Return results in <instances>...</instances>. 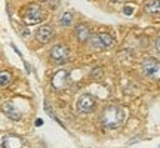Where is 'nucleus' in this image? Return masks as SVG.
Returning <instances> with one entry per match:
<instances>
[{
    "label": "nucleus",
    "instance_id": "nucleus-1",
    "mask_svg": "<svg viewBox=\"0 0 160 148\" xmlns=\"http://www.w3.org/2000/svg\"><path fill=\"white\" fill-rule=\"evenodd\" d=\"M125 121V111L117 105H108L101 113V123L105 129H117Z\"/></svg>",
    "mask_w": 160,
    "mask_h": 148
},
{
    "label": "nucleus",
    "instance_id": "nucleus-2",
    "mask_svg": "<svg viewBox=\"0 0 160 148\" xmlns=\"http://www.w3.org/2000/svg\"><path fill=\"white\" fill-rule=\"evenodd\" d=\"M46 18V13L43 7L37 3H30L22 13V21L25 25H37V24L43 22Z\"/></svg>",
    "mask_w": 160,
    "mask_h": 148
},
{
    "label": "nucleus",
    "instance_id": "nucleus-3",
    "mask_svg": "<svg viewBox=\"0 0 160 148\" xmlns=\"http://www.w3.org/2000/svg\"><path fill=\"white\" fill-rule=\"evenodd\" d=\"M89 43H91L92 49L104 51V49H108V47H111L114 45V39L108 33H97V34H92Z\"/></svg>",
    "mask_w": 160,
    "mask_h": 148
},
{
    "label": "nucleus",
    "instance_id": "nucleus-4",
    "mask_svg": "<svg viewBox=\"0 0 160 148\" xmlns=\"http://www.w3.org/2000/svg\"><path fill=\"white\" fill-rule=\"evenodd\" d=\"M142 73L150 80H160V61L156 58H145L142 61Z\"/></svg>",
    "mask_w": 160,
    "mask_h": 148
},
{
    "label": "nucleus",
    "instance_id": "nucleus-5",
    "mask_svg": "<svg viewBox=\"0 0 160 148\" xmlns=\"http://www.w3.org/2000/svg\"><path fill=\"white\" fill-rule=\"evenodd\" d=\"M49 57L53 62L57 64H65L70 58V47L64 43H57L51 47L49 51Z\"/></svg>",
    "mask_w": 160,
    "mask_h": 148
},
{
    "label": "nucleus",
    "instance_id": "nucleus-6",
    "mask_svg": "<svg viewBox=\"0 0 160 148\" xmlns=\"http://www.w3.org/2000/svg\"><path fill=\"white\" fill-rule=\"evenodd\" d=\"M70 85V73L67 70H58L52 77V86L55 91H64Z\"/></svg>",
    "mask_w": 160,
    "mask_h": 148
},
{
    "label": "nucleus",
    "instance_id": "nucleus-7",
    "mask_svg": "<svg viewBox=\"0 0 160 148\" xmlns=\"http://www.w3.org/2000/svg\"><path fill=\"white\" fill-rule=\"evenodd\" d=\"M95 108V98L89 95V93H85L77 99V111L82 114H89L93 111Z\"/></svg>",
    "mask_w": 160,
    "mask_h": 148
},
{
    "label": "nucleus",
    "instance_id": "nucleus-8",
    "mask_svg": "<svg viewBox=\"0 0 160 148\" xmlns=\"http://www.w3.org/2000/svg\"><path fill=\"white\" fill-rule=\"evenodd\" d=\"M52 39H53V28H52L51 25L45 24V25H42V27L37 28V31H36V40L39 42L40 45H48Z\"/></svg>",
    "mask_w": 160,
    "mask_h": 148
},
{
    "label": "nucleus",
    "instance_id": "nucleus-9",
    "mask_svg": "<svg viewBox=\"0 0 160 148\" xmlns=\"http://www.w3.org/2000/svg\"><path fill=\"white\" fill-rule=\"evenodd\" d=\"M74 36L79 43H88L92 37V31L88 24H77L74 27Z\"/></svg>",
    "mask_w": 160,
    "mask_h": 148
},
{
    "label": "nucleus",
    "instance_id": "nucleus-10",
    "mask_svg": "<svg viewBox=\"0 0 160 148\" xmlns=\"http://www.w3.org/2000/svg\"><path fill=\"white\" fill-rule=\"evenodd\" d=\"M2 111H3V114H5L8 119L13 120V121H19V120L22 119V114H21V111L13 105L12 102H5L3 105H2Z\"/></svg>",
    "mask_w": 160,
    "mask_h": 148
},
{
    "label": "nucleus",
    "instance_id": "nucleus-11",
    "mask_svg": "<svg viewBox=\"0 0 160 148\" xmlns=\"http://www.w3.org/2000/svg\"><path fill=\"white\" fill-rule=\"evenodd\" d=\"M2 148H22V139L17 135H6L2 139Z\"/></svg>",
    "mask_w": 160,
    "mask_h": 148
},
{
    "label": "nucleus",
    "instance_id": "nucleus-12",
    "mask_svg": "<svg viewBox=\"0 0 160 148\" xmlns=\"http://www.w3.org/2000/svg\"><path fill=\"white\" fill-rule=\"evenodd\" d=\"M144 11L150 13V15H159L160 13V0H148L145 6H144Z\"/></svg>",
    "mask_w": 160,
    "mask_h": 148
},
{
    "label": "nucleus",
    "instance_id": "nucleus-13",
    "mask_svg": "<svg viewBox=\"0 0 160 148\" xmlns=\"http://www.w3.org/2000/svg\"><path fill=\"white\" fill-rule=\"evenodd\" d=\"M71 24H73V13L71 12H64L61 15V18H59V25L64 27V28H67Z\"/></svg>",
    "mask_w": 160,
    "mask_h": 148
},
{
    "label": "nucleus",
    "instance_id": "nucleus-14",
    "mask_svg": "<svg viewBox=\"0 0 160 148\" xmlns=\"http://www.w3.org/2000/svg\"><path fill=\"white\" fill-rule=\"evenodd\" d=\"M11 81H12V74L9 71H2L0 73V89L8 87L11 85Z\"/></svg>",
    "mask_w": 160,
    "mask_h": 148
},
{
    "label": "nucleus",
    "instance_id": "nucleus-15",
    "mask_svg": "<svg viewBox=\"0 0 160 148\" xmlns=\"http://www.w3.org/2000/svg\"><path fill=\"white\" fill-rule=\"evenodd\" d=\"M102 73H104L102 68H101V67H97V68H93L91 71V77L93 80H99L101 77H102Z\"/></svg>",
    "mask_w": 160,
    "mask_h": 148
},
{
    "label": "nucleus",
    "instance_id": "nucleus-16",
    "mask_svg": "<svg viewBox=\"0 0 160 148\" xmlns=\"http://www.w3.org/2000/svg\"><path fill=\"white\" fill-rule=\"evenodd\" d=\"M123 13L128 15V17L132 15V13H133V7H132V6H125V7H123Z\"/></svg>",
    "mask_w": 160,
    "mask_h": 148
},
{
    "label": "nucleus",
    "instance_id": "nucleus-17",
    "mask_svg": "<svg viewBox=\"0 0 160 148\" xmlns=\"http://www.w3.org/2000/svg\"><path fill=\"white\" fill-rule=\"evenodd\" d=\"M49 7H51L52 11H55L58 7V0H51V5H49Z\"/></svg>",
    "mask_w": 160,
    "mask_h": 148
},
{
    "label": "nucleus",
    "instance_id": "nucleus-18",
    "mask_svg": "<svg viewBox=\"0 0 160 148\" xmlns=\"http://www.w3.org/2000/svg\"><path fill=\"white\" fill-rule=\"evenodd\" d=\"M156 49H157V51L160 52V37L157 39V42H156Z\"/></svg>",
    "mask_w": 160,
    "mask_h": 148
},
{
    "label": "nucleus",
    "instance_id": "nucleus-19",
    "mask_svg": "<svg viewBox=\"0 0 160 148\" xmlns=\"http://www.w3.org/2000/svg\"><path fill=\"white\" fill-rule=\"evenodd\" d=\"M42 125H43V120H42V119L36 120V126H42Z\"/></svg>",
    "mask_w": 160,
    "mask_h": 148
},
{
    "label": "nucleus",
    "instance_id": "nucleus-20",
    "mask_svg": "<svg viewBox=\"0 0 160 148\" xmlns=\"http://www.w3.org/2000/svg\"><path fill=\"white\" fill-rule=\"evenodd\" d=\"M113 2H117V3H123V2H126V0H113Z\"/></svg>",
    "mask_w": 160,
    "mask_h": 148
},
{
    "label": "nucleus",
    "instance_id": "nucleus-21",
    "mask_svg": "<svg viewBox=\"0 0 160 148\" xmlns=\"http://www.w3.org/2000/svg\"><path fill=\"white\" fill-rule=\"evenodd\" d=\"M42 2H49V0H42Z\"/></svg>",
    "mask_w": 160,
    "mask_h": 148
}]
</instances>
